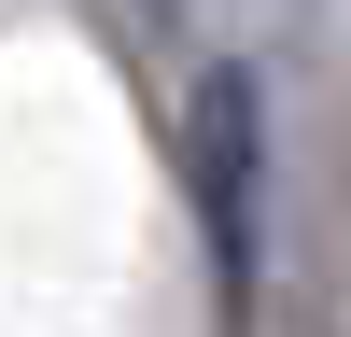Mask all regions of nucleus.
<instances>
[{
  "label": "nucleus",
  "instance_id": "f257e3e1",
  "mask_svg": "<svg viewBox=\"0 0 351 337\" xmlns=\"http://www.w3.org/2000/svg\"><path fill=\"white\" fill-rule=\"evenodd\" d=\"M197 168H211V239H225V295L253 281V84L197 99Z\"/></svg>",
  "mask_w": 351,
  "mask_h": 337
}]
</instances>
